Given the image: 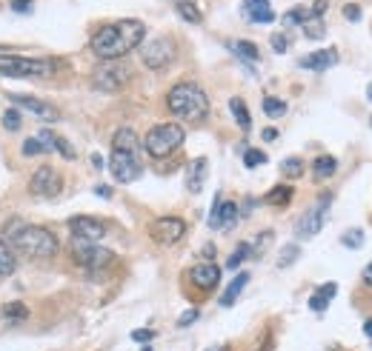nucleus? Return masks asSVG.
Masks as SVG:
<instances>
[{"instance_id":"obj_9","label":"nucleus","mask_w":372,"mask_h":351,"mask_svg":"<svg viewBox=\"0 0 372 351\" xmlns=\"http://www.w3.org/2000/svg\"><path fill=\"white\" fill-rule=\"evenodd\" d=\"M127 80H129V72L123 66H117V63H103V66H98V72L92 75V86L98 91H106V94L120 91Z\"/></svg>"},{"instance_id":"obj_49","label":"nucleus","mask_w":372,"mask_h":351,"mask_svg":"<svg viewBox=\"0 0 372 351\" xmlns=\"http://www.w3.org/2000/svg\"><path fill=\"white\" fill-rule=\"evenodd\" d=\"M92 166H95V169H103V157L95 154V157H92Z\"/></svg>"},{"instance_id":"obj_47","label":"nucleus","mask_w":372,"mask_h":351,"mask_svg":"<svg viewBox=\"0 0 372 351\" xmlns=\"http://www.w3.org/2000/svg\"><path fill=\"white\" fill-rule=\"evenodd\" d=\"M264 140H266V143L278 140V132H275V129H264Z\"/></svg>"},{"instance_id":"obj_50","label":"nucleus","mask_w":372,"mask_h":351,"mask_svg":"<svg viewBox=\"0 0 372 351\" xmlns=\"http://www.w3.org/2000/svg\"><path fill=\"white\" fill-rule=\"evenodd\" d=\"M364 331H366V337H372V317L366 320V326H364Z\"/></svg>"},{"instance_id":"obj_19","label":"nucleus","mask_w":372,"mask_h":351,"mask_svg":"<svg viewBox=\"0 0 372 351\" xmlns=\"http://www.w3.org/2000/svg\"><path fill=\"white\" fill-rule=\"evenodd\" d=\"M206 172H209V163H206V157H198V160H192V166H189V174H186V188H189L192 195H198V191L203 188Z\"/></svg>"},{"instance_id":"obj_43","label":"nucleus","mask_w":372,"mask_h":351,"mask_svg":"<svg viewBox=\"0 0 372 351\" xmlns=\"http://www.w3.org/2000/svg\"><path fill=\"white\" fill-rule=\"evenodd\" d=\"M344 17L347 20H361V9L355 3H350V6H344Z\"/></svg>"},{"instance_id":"obj_10","label":"nucleus","mask_w":372,"mask_h":351,"mask_svg":"<svg viewBox=\"0 0 372 351\" xmlns=\"http://www.w3.org/2000/svg\"><path fill=\"white\" fill-rule=\"evenodd\" d=\"M329 195H324L313 209H309L301 220H298V237L301 240H309V237H315L321 229H324V220H327V211H329Z\"/></svg>"},{"instance_id":"obj_11","label":"nucleus","mask_w":372,"mask_h":351,"mask_svg":"<svg viewBox=\"0 0 372 351\" xmlns=\"http://www.w3.org/2000/svg\"><path fill=\"white\" fill-rule=\"evenodd\" d=\"M149 234H152L155 243H161V246H175L186 234V223L180 217H158L152 223Z\"/></svg>"},{"instance_id":"obj_31","label":"nucleus","mask_w":372,"mask_h":351,"mask_svg":"<svg viewBox=\"0 0 372 351\" xmlns=\"http://www.w3.org/2000/svg\"><path fill=\"white\" fill-rule=\"evenodd\" d=\"M264 112L266 117H284L287 114V103L278 98H264Z\"/></svg>"},{"instance_id":"obj_23","label":"nucleus","mask_w":372,"mask_h":351,"mask_svg":"<svg viewBox=\"0 0 372 351\" xmlns=\"http://www.w3.org/2000/svg\"><path fill=\"white\" fill-rule=\"evenodd\" d=\"M246 283H250V274L241 271V274L227 285V292H224V297H221V306H232V303L238 300V294L243 292V285H246Z\"/></svg>"},{"instance_id":"obj_44","label":"nucleus","mask_w":372,"mask_h":351,"mask_svg":"<svg viewBox=\"0 0 372 351\" xmlns=\"http://www.w3.org/2000/svg\"><path fill=\"white\" fill-rule=\"evenodd\" d=\"M12 9L15 12H32V0H15Z\"/></svg>"},{"instance_id":"obj_20","label":"nucleus","mask_w":372,"mask_h":351,"mask_svg":"<svg viewBox=\"0 0 372 351\" xmlns=\"http://www.w3.org/2000/svg\"><path fill=\"white\" fill-rule=\"evenodd\" d=\"M38 137H41V143L46 146V151H60V154L66 157V160H75V149H72L64 137H57V135H55V132H49V129H43Z\"/></svg>"},{"instance_id":"obj_39","label":"nucleus","mask_w":372,"mask_h":351,"mask_svg":"<svg viewBox=\"0 0 372 351\" xmlns=\"http://www.w3.org/2000/svg\"><path fill=\"white\" fill-rule=\"evenodd\" d=\"M272 49H275L278 54H284V52L289 49V38L284 35V31H278V35H272Z\"/></svg>"},{"instance_id":"obj_42","label":"nucleus","mask_w":372,"mask_h":351,"mask_svg":"<svg viewBox=\"0 0 372 351\" xmlns=\"http://www.w3.org/2000/svg\"><path fill=\"white\" fill-rule=\"evenodd\" d=\"M155 337V331H149V329H138V331H132V340H138V343H149Z\"/></svg>"},{"instance_id":"obj_51","label":"nucleus","mask_w":372,"mask_h":351,"mask_svg":"<svg viewBox=\"0 0 372 351\" xmlns=\"http://www.w3.org/2000/svg\"><path fill=\"white\" fill-rule=\"evenodd\" d=\"M366 98H369V100H372V83H369V89H366Z\"/></svg>"},{"instance_id":"obj_5","label":"nucleus","mask_w":372,"mask_h":351,"mask_svg":"<svg viewBox=\"0 0 372 351\" xmlns=\"http://www.w3.org/2000/svg\"><path fill=\"white\" fill-rule=\"evenodd\" d=\"M55 72L52 60H32L20 54H0V75L6 77H46Z\"/></svg>"},{"instance_id":"obj_4","label":"nucleus","mask_w":372,"mask_h":351,"mask_svg":"<svg viewBox=\"0 0 372 351\" xmlns=\"http://www.w3.org/2000/svg\"><path fill=\"white\" fill-rule=\"evenodd\" d=\"M180 143H183V129L178 123H158L143 137V149L152 157H169L172 151L180 149Z\"/></svg>"},{"instance_id":"obj_14","label":"nucleus","mask_w":372,"mask_h":351,"mask_svg":"<svg viewBox=\"0 0 372 351\" xmlns=\"http://www.w3.org/2000/svg\"><path fill=\"white\" fill-rule=\"evenodd\" d=\"M69 229H72V237L95 240V243L106 234V226H103V223H101V220H95V217H86V214L72 217V220H69Z\"/></svg>"},{"instance_id":"obj_21","label":"nucleus","mask_w":372,"mask_h":351,"mask_svg":"<svg viewBox=\"0 0 372 351\" xmlns=\"http://www.w3.org/2000/svg\"><path fill=\"white\" fill-rule=\"evenodd\" d=\"M335 294H338V285H335V283H324V285H318L315 294L309 297V308H313V311H327V306L332 303Z\"/></svg>"},{"instance_id":"obj_22","label":"nucleus","mask_w":372,"mask_h":351,"mask_svg":"<svg viewBox=\"0 0 372 351\" xmlns=\"http://www.w3.org/2000/svg\"><path fill=\"white\" fill-rule=\"evenodd\" d=\"M229 109H232L235 123L241 126L243 132H250V129H252V117H250V109H246V103H243L241 98H232V100H229Z\"/></svg>"},{"instance_id":"obj_17","label":"nucleus","mask_w":372,"mask_h":351,"mask_svg":"<svg viewBox=\"0 0 372 351\" xmlns=\"http://www.w3.org/2000/svg\"><path fill=\"white\" fill-rule=\"evenodd\" d=\"M12 103L20 106V109H26V112H32V114L41 117V120H57L55 106L43 103V100H38V98H26V94H12Z\"/></svg>"},{"instance_id":"obj_8","label":"nucleus","mask_w":372,"mask_h":351,"mask_svg":"<svg viewBox=\"0 0 372 351\" xmlns=\"http://www.w3.org/2000/svg\"><path fill=\"white\" fill-rule=\"evenodd\" d=\"M141 57L149 69H166L169 63L175 60V43L169 38H152L141 46Z\"/></svg>"},{"instance_id":"obj_45","label":"nucleus","mask_w":372,"mask_h":351,"mask_svg":"<svg viewBox=\"0 0 372 351\" xmlns=\"http://www.w3.org/2000/svg\"><path fill=\"white\" fill-rule=\"evenodd\" d=\"M309 12H313V17H321L327 12V0H318V3H313V9H309Z\"/></svg>"},{"instance_id":"obj_15","label":"nucleus","mask_w":372,"mask_h":351,"mask_svg":"<svg viewBox=\"0 0 372 351\" xmlns=\"http://www.w3.org/2000/svg\"><path fill=\"white\" fill-rule=\"evenodd\" d=\"M189 280H192L195 289H201V292H212L215 285L221 283V269L215 266V263H198V266L189 269Z\"/></svg>"},{"instance_id":"obj_12","label":"nucleus","mask_w":372,"mask_h":351,"mask_svg":"<svg viewBox=\"0 0 372 351\" xmlns=\"http://www.w3.org/2000/svg\"><path fill=\"white\" fill-rule=\"evenodd\" d=\"M29 188H32L35 197H57L60 188H64V180H60V174L52 169V166H41L35 174H32V183H29Z\"/></svg>"},{"instance_id":"obj_7","label":"nucleus","mask_w":372,"mask_h":351,"mask_svg":"<svg viewBox=\"0 0 372 351\" xmlns=\"http://www.w3.org/2000/svg\"><path fill=\"white\" fill-rule=\"evenodd\" d=\"M109 172L117 183H132L141 177L143 166L138 160V149H112L109 157Z\"/></svg>"},{"instance_id":"obj_2","label":"nucleus","mask_w":372,"mask_h":351,"mask_svg":"<svg viewBox=\"0 0 372 351\" xmlns=\"http://www.w3.org/2000/svg\"><path fill=\"white\" fill-rule=\"evenodd\" d=\"M166 106L172 114H178L180 120H203L209 114V98L206 91L195 83H178L169 89L166 94Z\"/></svg>"},{"instance_id":"obj_16","label":"nucleus","mask_w":372,"mask_h":351,"mask_svg":"<svg viewBox=\"0 0 372 351\" xmlns=\"http://www.w3.org/2000/svg\"><path fill=\"white\" fill-rule=\"evenodd\" d=\"M338 63V52L335 49H321V52H313V54H303L301 57V69H309V72H327Z\"/></svg>"},{"instance_id":"obj_40","label":"nucleus","mask_w":372,"mask_h":351,"mask_svg":"<svg viewBox=\"0 0 372 351\" xmlns=\"http://www.w3.org/2000/svg\"><path fill=\"white\" fill-rule=\"evenodd\" d=\"M298 260V246H287L284 248V254H281V260H278V266H289V263H295Z\"/></svg>"},{"instance_id":"obj_37","label":"nucleus","mask_w":372,"mask_h":351,"mask_svg":"<svg viewBox=\"0 0 372 351\" xmlns=\"http://www.w3.org/2000/svg\"><path fill=\"white\" fill-rule=\"evenodd\" d=\"M341 243H344L347 248H361V243H364V232H361V229H352V232H347L344 237H341Z\"/></svg>"},{"instance_id":"obj_6","label":"nucleus","mask_w":372,"mask_h":351,"mask_svg":"<svg viewBox=\"0 0 372 351\" xmlns=\"http://www.w3.org/2000/svg\"><path fill=\"white\" fill-rule=\"evenodd\" d=\"M72 257L78 266L89 269V271H101L106 269L112 260H115V254L103 246H95V240H83V237H72Z\"/></svg>"},{"instance_id":"obj_46","label":"nucleus","mask_w":372,"mask_h":351,"mask_svg":"<svg viewBox=\"0 0 372 351\" xmlns=\"http://www.w3.org/2000/svg\"><path fill=\"white\" fill-rule=\"evenodd\" d=\"M364 283H366V285H369V289H372V263H369V266L364 269Z\"/></svg>"},{"instance_id":"obj_1","label":"nucleus","mask_w":372,"mask_h":351,"mask_svg":"<svg viewBox=\"0 0 372 351\" xmlns=\"http://www.w3.org/2000/svg\"><path fill=\"white\" fill-rule=\"evenodd\" d=\"M143 38H146V26L132 17V20H117L98 29L89 46L101 60H117L123 54H129L135 46H141Z\"/></svg>"},{"instance_id":"obj_48","label":"nucleus","mask_w":372,"mask_h":351,"mask_svg":"<svg viewBox=\"0 0 372 351\" xmlns=\"http://www.w3.org/2000/svg\"><path fill=\"white\" fill-rule=\"evenodd\" d=\"M95 191H98V195H101V197H112V188H106V186H98Z\"/></svg>"},{"instance_id":"obj_32","label":"nucleus","mask_w":372,"mask_h":351,"mask_svg":"<svg viewBox=\"0 0 372 351\" xmlns=\"http://www.w3.org/2000/svg\"><path fill=\"white\" fill-rule=\"evenodd\" d=\"M266 163V154L264 151H258V149H246L243 151V166L246 169H258V166H264Z\"/></svg>"},{"instance_id":"obj_24","label":"nucleus","mask_w":372,"mask_h":351,"mask_svg":"<svg viewBox=\"0 0 372 351\" xmlns=\"http://www.w3.org/2000/svg\"><path fill=\"white\" fill-rule=\"evenodd\" d=\"M335 169H338V160H335L332 154H321V157H315V163H313V174H315L318 180L332 177V174H335Z\"/></svg>"},{"instance_id":"obj_27","label":"nucleus","mask_w":372,"mask_h":351,"mask_svg":"<svg viewBox=\"0 0 372 351\" xmlns=\"http://www.w3.org/2000/svg\"><path fill=\"white\" fill-rule=\"evenodd\" d=\"M292 200V186H275L269 195H266V203H272V206H287Z\"/></svg>"},{"instance_id":"obj_36","label":"nucleus","mask_w":372,"mask_h":351,"mask_svg":"<svg viewBox=\"0 0 372 351\" xmlns=\"http://www.w3.org/2000/svg\"><path fill=\"white\" fill-rule=\"evenodd\" d=\"M3 314L9 317V320H15V323H20V320H26V306H20V303H12V306H6L3 308Z\"/></svg>"},{"instance_id":"obj_13","label":"nucleus","mask_w":372,"mask_h":351,"mask_svg":"<svg viewBox=\"0 0 372 351\" xmlns=\"http://www.w3.org/2000/svg\"><path fill=\"white\" fill-rule=\"evenodd\" d=\"M235 220H238V203L221 200V195H218L212 203V211H209V226L212 229H232Z\"/></svg>"},{"instance_id":"obj_25","label":"nucleus","mask_w":372,"mask_h":351,"mask_svg":"<svg viewBox=\"0 0 372 351\" xmlns=\"http://www.w3.org/2000/svg\"><path fill=\"white\" fill-rule=\"evenodd\" d=\"M229 49H232L238 57L250 60V63H258V60H261L258 46H255V43H250V40H232V43H229Z\"/></svg>"},{"instance_id":"obj_30","label":"nucleus","mask_w":372,"mask_h":351,"mask_svg":"<svg viewBox=\"0 0 372 351\" xmlns=\"http://www.w3.org/2000/svg\"><path fill=\"white\" fill-rule=\"evenodd\" d=\"M309 17H313V12L303 9V6H295V9H289L284 15V26H303Z\"/></svg>"},{"instance_id":"obj_41","label":"nucleus","mask_w":372,"mask_h":351,"mask_svg":"<svg viewBox=\"0 0 372 351\" xmlns=\"http://www.w3.org/2000/svg\"><path fill=\"white\" fill-rule=\"evenodd\" d=\"M195 320H198V308L183 311V314H180V320H178V326H180V329H186V326H192Z\"/></svg>"},{"instance_id":"obj_52","label":"nucleus","mask_w":372,"mask_h":351,"mask_svg":"<svg viewBox=\"0 0 372 351\" xmlns=\"http://www.w3.org/2000/svg\"><path fill=\"white\" fill-rule=\"evenodd\" d=\"M143 351H152V348H149V345H146V348H143Z\"/></svg>"},{"instance_id":"obj_33","label":"nucleus","mask_w":372,"mask_h":351,"mask_svg":"<svg viewBox=\"0 0 372 351\" xmlns=\"http://www.w3.org/2000/svg\"><path fill=\"white\" fill-rule=\"evenodd\" d=\"M250 251H252V246H250V243H241V246L235 248V254H232V257L227 260V269H238V266H241L246 257H250Z\"/></svg>"},{"instance_id":"obj_38","label":"nucleus","mask_w":372,"mask_h":351,"mask_svg":"<svg viewBox=\"0 0 372 351\" xmlns=\"http://www.w3.org/2000/svg\"><path fill=\"white\" fill-rule=\"evenodd\" d=\"M43 151H46V146L41 143V137H32V140H26V143H23V154H26V157L43 154Z\"/></svg>"},{"instance_id":"obj_3","label":"nucleus","mask_w":372,"mask_h":351,"mask_svg":"<svg viewBox=\"0 0 372 351\" xmlns=\"http://www.w3.org/2000/svg\"><path fill=\"white\" fill-rule=\"evenodd\" d=\"M12 248L29 257H52L57 251V237L41 226H23L12 234Z\"/></svg>"},{"instance_id":"obj_34","label":"nucleus","mask_w":372,"mask_h":351,"mask_svg":"<svg viewBox=\"0 0 372 351\" xmlns=\"http://www.w3.org/2000/svg\"><path fill=\"white\" fill-rule=\"evenodd\" d=\"M301 172H303V163L298 160V157H287V160L281 163V174L284 177H301Z\"/></svg>"},{"instance_id":"obj_26","label":"nucleus","mask_w":372,"mask_h":351,"mask_svg":"<svg viewBox=\"0 0 372 351\" xmlns=\"http://www.w3.org/2000/svg\"><path fill=\"white\" fill-rule=\"evenodd\" d=\"M175 9H178V15L186 20V23H201L203 20V15H201V9L192 3V0H175Z\"/></svg>"},{"instance_id":"obj_29","label":"nucleus","mask_w":372,"mask_h":351,"mask_svg":"<svg viewBox=\"0 0 372 351\" xmlns=\"http://www.w3.org/2000/svg\"><path fill=\"white\" fill-rule=\"evenodd\" d=\"M303 35H306L309 40H321V38L327 35L324 20H321V17H309V20L303 23Z\"/></svg>"},{"instance_id":"obj_28","label":"nucleus","mask_w":372,"mask_h":351,"mask_svg":"<svg viewBox=\"0 0 372 351\" xmlns=\"http://www.w3.org/2000/svg\"><path fill=\"white\" fill-rule=\"evenodd\" d=\"M15 271V254L9 251V246L0 240V277H9Z\"/></svg>"},{"instance_id":"obj_18","label":"nucleus","mask_w":372,"mask_h":351,"mask_svg":"<svg viewBox=\"0 0 372 351\" xmlns=\"http://www.w3.org/2000/svg\"><path fill=\"white\" fill-rule=\"evenodd\" d=\"M243 15L250 17L252 23H258V26L275 20V12H272L269 0H243Z\"/></svg>"},{"instance_id":"obj_35","label":"nucleus","mask_w":372,"mask_h":351,"mask_svg":"<svg viewBox=\"0 0 372 351\" xmlns=\"http://www.w3.org/2000/svg\"><path fill=\"white\" fill-rule=\"evenodd\" d=\"M20 123H23V120H20V112H17V109H9V112L3 114V129L17 132V129H20Z\"/></svg>"}]
</instances>
